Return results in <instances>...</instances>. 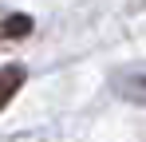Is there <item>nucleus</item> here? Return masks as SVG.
<instances>
[{"label":"nucleus","mask_w":146,"mask_h":142,"mask_svg":"<svg viewBox=\"0 0 146 142\" xmlns=\"http://www.w3.org/2000/svg\"><path fill=\"white\" fill-rule=\"evenodd\" d=\"M24 87V67H16V63H8V67H0V111L12 103V95Z\"/></svg>","instance_id":"1"}]
</instances>
